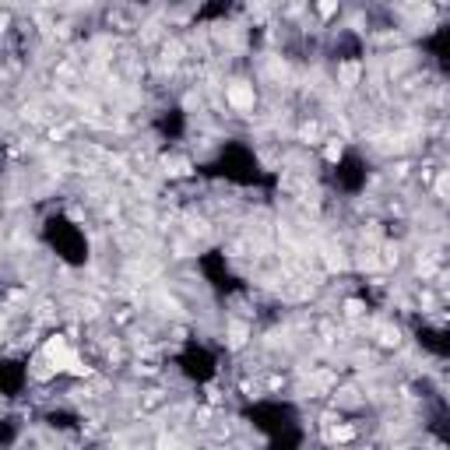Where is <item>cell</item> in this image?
Returning a JSON list of instances; mask_svg holds the SVG:
<instances>
[{"mask_svg": "<svg viewBox=\"0 0 450 450\" xmlns=\"http://www.w3.org/2000/svg\"><path fill=\"white\" fill-rule=\"evenodd\" d=\"M225 102H229L236 113H247V109H254L257 92H254V85H250V81H233L229 88H225Z\"/></svg>", "mask_w": 450, "mask_h": 450, "instance_id": "cell-1", "label": "cell"}, {"mask_svg": "<svg viewBox=\"0 0 450 450\" xmlns=\"http://www.w3.org/2000/svg\"><path fill=\"white\" fill-rule=\"evenodd\" d=\"M247 338H250V327L247 324H233L229 327V348H243Z\"/></svg>", "mask_w": 450, "mask_h": 450, "instance_id": "cell-2", "label": "cell"}, {"mask_svg": "<svg viewBox=\"0 0 450 450\" xmlns=\"http://www.w3.org/2000/svg\"><path fill=\"white\" fill-rule=\"evenodd\" d=\"M317 11H320V15H324V18H331V15H338V4H320V8H317Z\"/></svg>", "mask_w": 450, "mask_h": 450, "instance_id": "cell-4", "label": "cell"}, {"mask_svg": "<svg viewBox=\"0 0 450 450\" xmlns=\"http://www.w3.org/2000/svg\"><path fill=\"white\" fill-rule=\"evenodd\" d=\"M446 113H450V109H446Z\"/></svg>", "mask_w": 450, "mask_h": 450, "instance_id": "cell-5", "label": "cell"}, {"mask_svg": "<svg viewBox=\"0 0 450 450\" xmlns=\"http://www.w3.org/2000/svg\"><path fill=\"white\" fill-rule=\"evenodd\" d=\"M436 193H439L443 200H450V169L436 176Z\"/></svg>", "mask_w": 450, "mask_h": 450, "instance_id": "cell-3", "label": "cell"}]
</instances>
